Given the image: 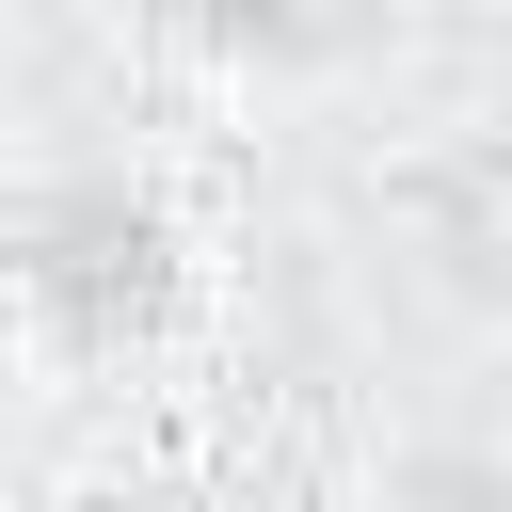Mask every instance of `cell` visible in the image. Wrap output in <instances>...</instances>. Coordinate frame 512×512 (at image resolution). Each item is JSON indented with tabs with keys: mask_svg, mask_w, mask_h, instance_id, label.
I'll use <instances>...</instances> for the list:
<instances>
[{
	"mask_svg": "<svg viewBox=\"0 0 512 512\" xmlns=\"http://www.w3.org/2000/svg\"><path fill=\"white\" fill-rule=\"evenodd\" d=\"M176 272H192V240H176V208L128 160H32L0 192V336L48 352V368L144 352Z\"/></svg>",
	"mask_w": 512,
	"mask_h": 512,
	"instance_id": "1",
	"label": "cell"
},
{
	"mask_svg": "<svg viewBox=\"0 0 512 512\" xmlns=\"http://www.w3.org/2000/svg\"><path fill=\"white\" fill-rule=\"evenodd\" d=\"M368 224H384V256H400L416 304L512 320V112H464L432 144H400L384 192H368Z\"/></svg>",
	"mask_w": 512,
	"mask_h": 512,
	"instance_id": "2",
	"label": "cell"
},
{
	"mask_svg": "<svg viewBox=\"0 0 512 512\" xmlns=\"http://www.w3.org/2000/svg\"><path fill=\"white\" fill-rule=\"evenodd\" d=\"M112 16L192 80H256V96H320L400 32V0H112Z\"/></svg>",
	"mask_w": 512,
	"mask_h": 512,
	"instance_id": "3",
	"label": "cell"
}]
</instances>
